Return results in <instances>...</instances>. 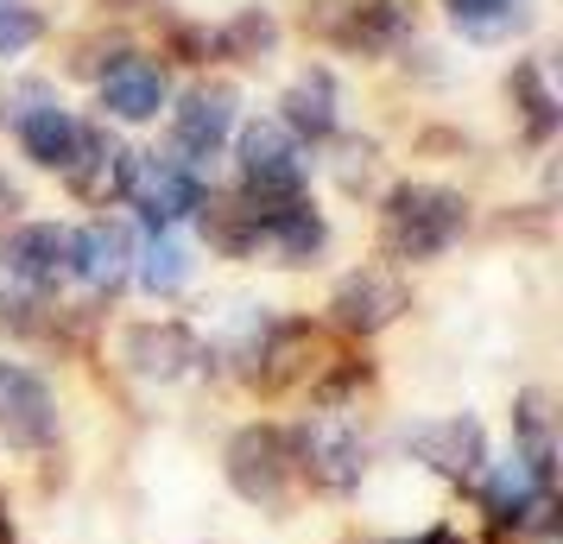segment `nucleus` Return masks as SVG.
I'll use <instances>...</instances> for the list:
<instances>
[{
	"mask_svg": "<svg viewBox=\"0 0 563 544\" xmlns=\"http://www.w3.org/2000/svg\"><path fill=\"white\" fill-rule=\"evenodd\" d=\"M197 215H203V234L216 254H260V222H266V203H247V197H203L197 203Z\"/></svg>",
	"mask_w": 563,
	"mask_h": 544,
	"instance_id": "nucleus-19",
	"label": "nucleus"
},
{
	"mask_svg": "<svg viewBox=\"0 0 563 544\" xmlns=\"http://www.w3.org/2000/svg\"><path fill=\"white\" fill-rule=\"evenodd\" d=\"M406 449L418 463H431L437 475H450V481H468V475H482L487 463V437L475 418H424V424H411L406 431Z\"/></svg>",
	"mask_w": 563,
	"mask_h": 544,
	"instance_id": "nucleus-12",
	"label": "nucleus"
},
{
	"mask_svg": "<svg viewBox=\"0 0 563 544\" xmlns=\"http://www.w3.org/2000/svg\"><path fill=\"white\" fill-rule=\"evenodd\" d=\"M234 121H241L234 82H197V89H184V102L172 108V158H184L190 171H203L209 158L234 140Z\"/></svg>",
	"mask_w": 563,
	"mask_h": 544,
	"instance_id": "nucleus-5",
	"label": "nucleus"
},
{
	"mask_svg": "<svg viewBox=\"0 0 563 544\" xmlns=\"http://www.w3.org/2000/svg\"><path fill=\"white\" fill-rule=\"evenodd\" d=\"M507 96L519 102V114H526V140L544 146V140L558 133V96H551V82H544V70H538L532 57H519V64H512Z\"/></svg>",
	"mask_w": 563,
	"mask_h": 544,
	"instance_id": "nucleus-24",
	"label": "nucleus"
},
{
	"mask_svg": "<svg viewBox=\"0 0 563 544\" xmlns=\"http://www.w3.org/2000/svg\"><path fill=\"white\" fill-rule=\"evenodd\" d=\"M411 304V291L399 273H386V266H361L349 273L330 298V323L335 330H349V336H380L386 323H399V311Z\"/></svg>",
	"mask_w": 563,
	"mask_h": 544,
	"instance_id": "nucleus-9",
	"label": "nucleus"
},
{
	"mask_svg": "<svg viewBox=\"0 0 563 544\" xmlns=\"http://www.w3.org/2000/svg\"><path fill=\"white\" fill-rule=\"evenodd\" d=\"M374 140H349V146H342V190H361V184L374 178Z\"/></svg>",
	"mask_w": 563,
	"mask_h": 544,
	"instance_id": "nucleus-28",
	"label": "nucleus"
},
{
	"mask_svg": "<svg viewBox=\"0 0 563 544\" xmlns=\"http://www.w3.org/2000/svg\"><path fill=\"white\" fill-rule=\"evenodd\" d=\"M512 463L532 475L538 488H551V463H558V443H551V412H544V392H526L519 399V412H512Z\"/></svg>",
	"mask_w": 563,
	"mask_h": 544,
	"instance_id": "nucleus-22",
	"label": "nucleus"
},
{
	"mask_svg": "<svg viewBox=\"0 0 563 544\" xmlns=\"http://www.w3.org/2000/svg\"><path fill=\"white\" fill-rule=\"evenodd\" d=\"M317 355V336H310V323H273L266 336H260V367H254V387L279 392L285 380H298Z\"/></svg>",
	"mask_w": 563,
	"mask_h": 544,
	"instance_id": "nucleus-21",
	"label": "nucleus"
},
{
	"mask_svg": "<svg viewBox=\"0 0 563 544\" xmlns=\"http://www.w3.org/2000/svg\"><path fill=\"white\" fill-rule=\"evenodd\" d=\"M64 178L77 190L82 203H108V197H128V178H133V153L114 146L108 127H89L82 121V140H77V158L64 165Z\"/></svg>",
	"mask_w": 563,
	"mask_h": 544,
	"instance_id": "nucleus-14",
	"label": "nucleus"
},
{
	"mask_svg": "<svg viewBox=\"0 0 563 544\" xmlns=\"http://www.w3.org/2000/svg\"><path fill=\"white\" fill-rule=\"evenodd\" d=\"M305 32L335 52H393L406 38V7L399 0H310Z\"/></svg>",
	"mask_w": 563,
	"mask_h": 544,
	"instance_id": "nucleus-4",
	"label": "nucleus"
},
{
	"mask_svg": "<svg viewBox=\"0 0 563 544\" xmlns=\"http://www.w3.org/2000/svg\"><path fill=\"white\" fill-rule=\"evenodd\" d=\"M133 279L153 291V298H178L190 286V254H184V241L172 229H153V241L133 254Z\"/></svg>",
	"mask_w": 563,
	"mask_h": 544,
	"instance_id": "nucleus-23",
	"label": "nucleus"
},
{
	"mask_svg": "<svg viewBox=\"0 0 563 544\" xmlns=\"http://www.w3.org/2000/svg\"><path fill=\"white\" fill-rule=\"evenodd\" d=\"M7 279H20L26 291H57V279H70V229L57 222H20L0 247Z\"/></svg>",
	"mask_w": 563,
	"mask_h": 544,
	"instance_id": "nucleus-11",
	"label": "nucleus"
},
{
	"mask_svg": "<svg viewBox=\"0 0 563 544\" xmlns=\"http://www.w3.org/2000/svg\"><path fill=\"white\" fill-rule=\"evenodd\" d=\"M323 241H330V229H323V215H317L305 197L273 203L266 209V222H260V247H273L285 266H310V259L323 254Z\"/></svg>",
	"mask_w": 563,
	"mask_h": 544,
	"instance_id": "nucleus-18",
	"label": "nucleus"
},
{
	"mask_svg": "<svg viewBox=\"0 0 563 544\" xmlns=\"http://www.w3.org/2000/svg\"><path fill=\"white\" fill-rule=\"evenodd\" d=\"M209 52L229 57V64H266V57L279 52V20H273V7H241L234 20L209 32Z\"/></svg>",
	"mask_w": 563,
	"mask_h": 544,
	"instance_id": "nucleus-20",
	"label": "nucleus"
},
{
	"mask_svg": "<svg viewBox=\"0 0 563 544\" xmlns=\"http://www.w3.org/2000/svg\"><path fill=\"white\" fill-rule=\"evenodd\" d=\"M0 121L13 127L20 153H26L38 171H64V165L77 158L82 121L57 102L45 82H20V89H7V96H0Z\"/></svg>",
	"mask_w": 563,
	"mask_h": 544,
	"instance_id": "nucleus-2",
	"label": "nucleus"
},
{
	"mask_svg": "<svg viewBox=\"0 0 563 544\" xmlns=\"http://www.w3.org/2000/svg\"><path fill=\"white\" fill-rule=\"evenodd\" d=\"M96 96H102V114L108 121H158V108H172V77H165V64L146 52H114L96 70Z\"/></svg>",
	"mask_w": 563,
	"mask_h": 544,
	"instance_id": "nucleus-7",
	"label": "nucleus"
},
{
	"mask_svg": "<svg viewBox=\"0 0 563 544\" xmlns=\"http://www.w3.org/2000/svg\"><path fill=\"white\" fill-rule=\"evenodd\" d=\"M70 273L96 291H121V279L133 273V234L121 222H108V215L82 222L70 234Z\"/></svg>",
	"mask_w": 563,
	"mask_h": 544,
	"instance_id": "nucleus-15",
	"label": "nucleus"
},
{
	"mask_svg": "<svg viewBox=\"0 0 563 544\" xmlns=\"http://www.w3.org/2000/svg\"><path fill=\"white\" fill-rule=\"evenodd\" d=\"M172 52H178L184 64H203L209 57V32L203 26H172Z\"/></svg>",
	"mask_w": 563,
	"mask_h": 544,
	"instance_id": "nucleus-29",
	"label": "nucleus"
},
{
	"mask_svg": "<svg viewBox=\"0 0 563 544\" xmlns=\"http://www.w3.org/2000/svg\"><path fill=\"white\" fill-rule=\"evenodd\" d=\"M128 197L153 229H172L184 215H197V203H203V171H190V165L172 158V153H133Z\"/></svg>",
	"mask_w": 563,
	"mask_h": 544,
	"instance_id": "nucleus-8",
	"label": "nucleus"
},
{
	"mask_svg": "<svg viewBox=\"0 0 563 544\" xmlns=\"http://www.w3.org/2000/svg\"><path fill=\"white\" fill-rule=\"evenodd\" d=\"M468 229V203L450 184H393L380 203V241L393 259H437Z\"/></svg>",
	"mask_w": 563,
	"mask_h": 544,
	"instance_id": "nucleus-1",
	"label": "nucleus"
},
{
	"mask_svg": "<svg viewBox=\"0 0 563 544\" xmlns=\"http://www.w3.org/2000/svg\"><path fill=\"white\" fill-rule=\"evenodd\" d=\"M335 108H342V96H335V77L323 70V64H310V70H298V77L285 82L279 114H273V121H279L291 140H330L335 121H342Z\"/></svg>",
	"mask_w": 563,
	"mask_h": 544,
	"instance_id": "nucleus-16",
	"label": "nucleus"
},
{
	"mask_svg": "<svg viewBox=\"0 0 563 544\" xmlns=\"http://www.w3.org/2000/svg\"><path fill=\"white\" fill-rule=\"evenodd\" d=\"M291 449H298V463L310 468V481H317V488L349 493L361 481V437L349 431V424H310Z\"/></svg>",
	"mask_w": 563,
	"mask_h": 544,
	"instance_id": "nucleus-17",
	"label": "nucleus"
},
{
	"mask_svg": "<svg viewBox=\"0 0 563 544\" xmlns=\"http://www.w3.org/2000/svg\"><path fill=\"white\" fill-rule=\"evenodd\" d=\"M411 544H456V532H443V525H437V532H424V539H411Z\"/></svg>",
	"mask_w": 563,
	"mask_h": 544,
	"instance_id": "nucleus-30",
	"label": "nucleus"
},
{
	"mask_svg": "<svg viewBox=\"0 0 563 544\" xmlns=\"http://www.w3.org/2000/svg\"><path fill=\"white\" fill-rule=\"evenodd\" d=\"M538 500H544V488L519 463H500L482 488V507L494 513V525H526V513H532Z\"/></svg>",
	"mask_w": 563,
	"mask_h": 544,
	"instance_id": "nucleus-25",
	"label": "nucleus"
},
{
	"mask_svg": "<svg viewBox=\"0 0 563 544\" xmlns=\"http://www.w3.org/2000/svg\"><path fill=\"white\" fill-rule=\"evenodd\" d=\"M38 38H45L38 0H0V57H26Z\"/></svg>",
	"mask_w": 563,
	"mask_h": 544,
	"instance_id": "nucleus-27",
	"label": "nucleus"
},
{
	"mask_svg": "<svg viewBox=\"0 0 563 544\" xmlns=\"http://www.w3.org/2000/svg\"><path fill=\"white\" fill-rule=\"evenodd\" d=\"M0 544H13V519H7V507H0Z\"/></svg>",
	"mask_w": 563,
	"mask_h": 544,
	"instance_id": "nucleus-31",
	"label": "nucleus"
},
{
	"mask_svg": "<svg viewBox=\"0 0 563 544\" xmlns=\"http://www.w3.org/2000/svg\"><path fill=\"white\" fill-rule=\"evenodd\" d=\"M310 178V153L305 140H291L279 121H247L241 127V197L247 203H291L305 197Z\"/></svg>",
	"mask_w": 563,
	"mask_h": 544,
	"instance_id": "nucleus-3",
	"label": "nucleus"
},
{
	"mask_svg": "<svg viewBox=\"0 0 563 544\" xmlns=\"http://www.w3.org/2000/svg\"><path fill=\"white\" fill-rule=\"evenodd\" d=\"M121 362L140 374V380H178L203 362V342L190 336L184 323H133L121 336Z\"/></svg>",
	"mask_w": 563,
	"mask_h": 544,
	"instance_id": "nucleus-13",
	"label": "nucleus"
},
{
	"mask_svg": "<svg viewBox=\"0 0 563 544\" xmlns=\"http://www.w3.org/2000/svg\"><path fill=\"white\" fill-rule=\"evenodd\" d=\"M57 437V399L52 387L20 362H0V443L13 449H45Z\"/></svg>",
	"mask_w": 563,
	"mask_h": 544,
	"instance_id": "nucleus-10",
	"label": "nucleus"
},
{
	"mask_svg": "<svg viewBox=\"0 0 563 544\" xmlns=\"http://www.w3.org/2000/svg\"><path fill=\"white\" fill-rule=\"evenodd\" d=\"M222 468H229V488L241 500H266L273 507L291 488V475H298V449H291V437L279 424H247V431H234Z\"/></svg>",
	"mask_w": 563,
	"mask_h": 544,
	"instance_id": "nucleus-6",
	"label": "nucleus"
},
{
	"mask_svg": "<svg viewBox=\"0 0 563 544\" xmlns=\"http://www.w3.org/2000/svg\"><path fill=\"white\" fill-rule=\"evenodd\" d=\"M102 7H146V0H102Z\"/></svg>",
	"mask_w": 563,
	"mask_h": 544,
	"instance_id": "nucleus-32",
	"label": "nucleus"
},
{
	"mask_svg": "<svg viewBox=\"0 0 563 544\" xmlns=\"http://www.w3.org/2000/svg\"><path fill=\"white\" fill-rule=\"evenodd\" d=\"M450 7V20H456L468 38H500V32H512L526 13H519V0H443Z\"/></svg>",
	"mask_w": 563,
	"mask_h": 544,
	"instance_id": "nucleus-26",
	"label": "nucleus"
},
{
	"mask_svg": "<svg viewBox=\"0 0 563 544\" xmlns=\"http://www.w3.org/2000/svg\"><path fill=\"white\" fill-rule=\"evenodd\" d=\"M0 197H7V184H0Z\"/></svg>",
	"mask_w": 563,
	"mask_h": 544,
	"instance_id": "nucleus-33",
	"label": "nucleus"
}]
</instances>
